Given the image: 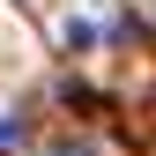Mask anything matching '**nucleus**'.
<instances>
[{
	"mask_svg": "<svg viewBox=\"0 0 156 156\" xmlns=\"http://www.w3.org/2000/svg\"><path fill=\"white\" fill-rule=\"evenodd\" d=\"M15 141H23V126H15V119H0V149H15Z\"/></svg>",
	"mask_w": 156,
	"mask_h": 156,
	"instance_id": "obj_1",
	"label": "nucleus"
},
{
	"mask_svg": "<svg viewBox=\"0 0 156 156\" xmlns=\"http://www.w3.org/2000/svg\"><path fill=\"white\" fill-rule=\"evenodd\" d=\"M45 156H89V149H45Z\"/></svg>",
	"mask_w": 156,
	"mask_h": 156,
	"instance_id": "obj_2",
	"label": "nucleus"
}]
</instances>
